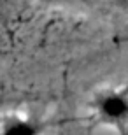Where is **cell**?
<instances>
[{
	"label": "cell",
	"mask_w": 128,
	"mask_h": 135,
	"mask_svg": "<svg viewBox=\"0 0 128 135\" xmlns=\"http://www.w3.org/2000/svg\"><path fill=\"white\" fill-rule=\"evenodd\" d=\"M91 107L102 123L123 128L128 125V88L102 91L93 98Z\"/></svg>",
	"instance_id": "1"
},
{
	"label": "cell",
	"mask_w": 128,
	"mask_h": 135,
	"mask_svg": "<svg viewBox=\"0 0 128 135\" xmlns=\"http://www.w3.org/2000/svg\"><path fill=\"white\" fill-rule=\"evenodd\" d=\"M0 135H42V125L26 116H9L0 125Z\"/></svg>",
	"instance_id": "2"
}]
</instances>
